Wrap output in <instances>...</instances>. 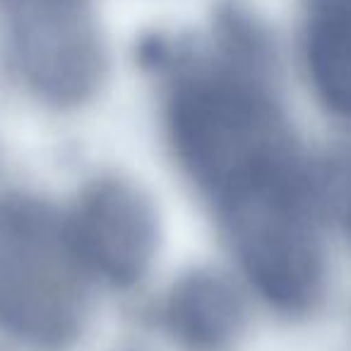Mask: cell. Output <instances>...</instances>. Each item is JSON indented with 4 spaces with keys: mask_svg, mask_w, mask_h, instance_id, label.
Listing matches in <instances>:
<instances>
[{
    "mask_svg": "<svg viewBox=\"0 0 351 351\" xmlns=\"http://www.w3.org/2000/svg\"><path fill=\"white\" fill-rule=\"evenodd\" d=\"M330 8H351V0H325Z\"/></svg>",
    "mask_w": 351,
    "mask_h": 351,
    "instance_id": "cell-9",
    "label": "cell"
},
{
    "mask_svg": "<svg viewBox=\"0 0 351 351\" xmlns=\"http://www.w3.org/2000/svg\"><path fill=\"white\" fill-rule=\"evenodd\" d=\"M65 229L84 272L111 287H135L154 263L159 243L154 205L140 188L116 176L84 188Z\"/></svg>",
    "mask_w": 351,
    "mask_h": 351,
    "instance_id": "cell-5",
    "label": "cell"
},
{
    "mask_svg": "<svg viewBox=\"0 0 351 351\" xmlns=\"http://www.w3.org/2000/svg\"><path fill=\"white\" fill-rule=\"evenodd\" d=\"M241 269L284 315L315 311L325 293V250L308 173L279 178L217 207Z\"/></svg>",
    "mask_w": 351,
    "mask_h": 351,
    "instance_id": "cell-3",
    "label": "cell"
},
{
    "mask_svg": "<svg viewBox=\"0 0 351 351\" xmlns=\"http://www.w3.org/2000/svg\"><path fill=\"white\" fill-rule=\"evenodd\" d=\"M10 60L32 94L53 106L87 101L101 82L104 56L73 0H36L17 15Z\"/></svg>",
    "mask_w": 351,
    "mask_h": 351,
    "instance_id": "cell-4",
    "label": "cell"
},
{
    "mask_svg": "<svg viewBox=\"0 0 351 351\" xmlns=\"http://www.w3.org/2000/svg\"><path fill=\"white\" fill-rule=\"evenodd\" d=\"M161 325L186 351H231L245 330L243 298L226 277L195 269L166 293Z\"/></svg>",
    "mask_w": 351,
    "mask_h": 351,
    "instance_id": "cell-6",
    "label": "cell"
},
{
    "mask_svg": "<svg viewBox=\"0 0 351 351\" xmlns=\"http://www.w3.org/2000/svg\"><path fill=\"white\" fill-rule=\"evenodd\" d=\"M322 193L332 217L351 243V147L337 152L327 161L325 176H322Z\"/></svg>",
    "mask_w": 351,
    "mask_h": 351,
    "instance_id": "cell-8",
    "label": "cell"
},
{
    "mask_svg": "<svg viewBox=\"0 0 351 351\" xmlns=\"http://www.w3.org/2000/svg\"><path fill=\"white\" fill-rule=\"evenodd\" d=\"M87 272L65 221L32 197L0 200V332L32 351H65L87 322Z\"/></svg>",
    "mask_w": 351,
    "mask_h": 351,
    "instance_id": "cell-2",
    "label": "cell"
},
{
    "mask_svg": "<svg viewBox=\"0 0 351 351\" xmlns=\"http://www.w3.org/2000/svg\"><path fill=\"white\" fill-rule=\"evenodd\" d=\"M166 125L181 166L215 205L306 171L269 89L234 65L186 75L171 92Z\"/></svg>",
    "mask_w": 351,
    "mask_h": 351,
    "instance_id": "cell-1",
    "label": "cell"
},
{
    "mask_svg": "<svg viewBox=\"0 0 351 351\" xmlns=\"http://www.w3.org/2000/svg\"><path fill=\"white\" fill-rule=\"evenodd\" d=\"M306 63L322 101L351 118V8H327L311 27Z\"/></svg>",
    "mask_w": 351,
    "mask_h": 351,
    "instance_id": "cell-7",
    "label": "cell"
}]
</instances>
